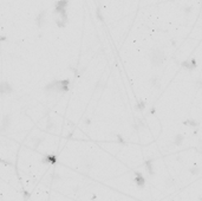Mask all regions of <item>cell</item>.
<instances>
[{"label":"cell","instance_id":"cell-1","mask_svg":"<svg viewBox=\"0 0 202 201\" xmlns=\"http://www.w3.org/2000/svg\"><path fill=\"white\" fill-rule=\"evenodd\" d=\"M70 89V81L62 79V81H53L45 86L46 91H56V92H66Z\"/></svg>","mask_w":202,"mask_h":201},{"label":"cell","instance_id":"cell-2","mask_svg":"<svg viewBox=\"0 0 202 201\" xmlns=\"http://www.w3.org/2000/svg\"><path fill=\"white\" fill-rule=\"evenodd\" d=\"M150 57H151L153 64L156 65V67L162 65V64L164 63V61H166V55H164V52L161 51V50H154Z\"/></svg>","mask_w":202,"mask_h":201},{"label":"cell","instance_id":"cell-3","mask_svg":"<svg viewBox=\"0 0 202 201\" xmlns=\"http://www.w3.org/2000/svg\"><path fill=\"white\" fill-rule=\"evenodd\" d=\"M13 92V88L8 82H0V95H8Z\"/></svg>","mask_w":202,"mask_h":201},{"label":"cell","instance_id":"cell-4","mask_svg":"<svg viewBox=\"0 0 202 201\" xmlns=\"http://www.w3.org/2000/svg\"><path fill=\"white\" fill-rule=\"evenodd\" d=\"M136 176H137V177H136V180H135V181H136V185H137V186H139V187H143V186L145 185V181H144L143 176H142L141 174H138V173L136 174Z\"/></svg>","mask_w":202,"mask_h":201},{"label":"cell","instance_id":"cell-5","mask_svg":"<svg viewBox=\"0 0 202 201\" xmlns=\"http://www.w3.org/2000/svg\"><path fill=\"white\" fill-rule=\"evenodd\" d=\"M183 65L187 67V69H189V70H193V69H195V67H196L195 61H190L189 64H188V63H183Z\"/></svg>","mask_w":202,"mask_h":201},{"label":"cell","instance_id":"cell-6","mask_svg":"<svg viewBox=\"0 0 202 201\" xmlns=\"http://www.w3.org/2000/svg\"><path fill=\"white\" fill-rule=\"evenodd\" d=\"M182 141H183V136L177 135V136H176V140H175V144H181Z\"/></svg>","mask_w":202,"mask_h":201}]
</instances>
